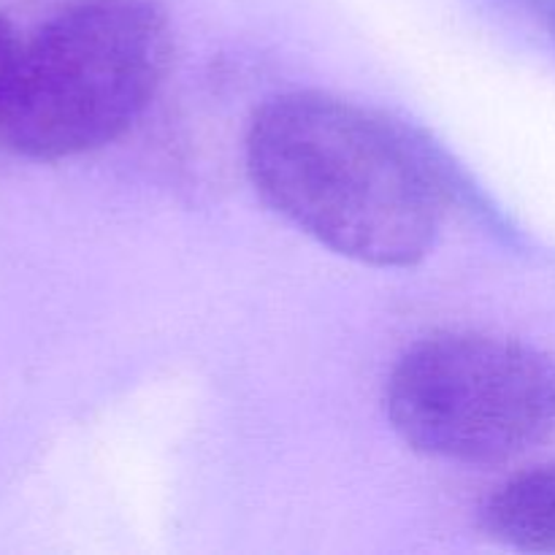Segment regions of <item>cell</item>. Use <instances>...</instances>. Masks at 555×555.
I'll return each instance as SVG.
<instances>
[{"instance_id": "8992f818", "label": "cell", "mask_w": 555, "mask_h": 555, "mask_svg": "<svg viewBox=\"0 0 555 555\" xmlns=\"http://www.w3.org/2000/svg\"><path fill=\"white\" fill-rule=\"evenodd\" d=\"M509 20L529 27L534 36L555 49V0H488Z\"/></svg>"}, {"instance_id": "7a4b0ae2", "label": "cell", "mask_w": 555, "mask_h": 555, "mask_svg": "<svg viewBox=\"0 0 555 555\" xmlns=\"http://www.w3.org/2000/svg\"><path fill=\"white\" fill-rule=\"evenodd\" d=\"M173 33L155 0H76L25 41L0 141L68 160L128 133L166 81Z\"/></svg>"}, {"instance_id": "277c9868", "label": "cell", "mask_w": 555, "mask_h": 555, "mask_svg": "<svg viewBox=\"0 0 555 555\" xmlns=\"http://www.w3.org/2000/svg\"><path fill=\"white\" fill-rule=\"evenodd\" d=\"M493 542L520 553H555V461L529 466L493 488L480 513Z\"/></svg>"}, {"instance_id": "3957f363", "label": "cell", "mask_w": 555, "mask_h": 555, "mask_svg": "<svg viewBox=\"0 0 555 555\" xmlns=\"http://www.w3.org/2000/svg\"><path fill=\"white\" fill-rule=\"evenodd\" d=\"M385 412L415 453L504 464L555 434V358L513 336H426L390 369Z\"/></svg>"}, {"instance_id": "5b68a950", "label": "cell", "mask_w": 555, "mask_h": 555, "mask_svg": "<svg viewBox=\"0 0 555 555\" xmlns=\"http://www.w3.org/2000/svg\"><path fill=\"white\" fill-rule=\"evenodd\" d=\"M22 47H25V38L16 33V27L5 16H0V133H3L11 101H14Z\"/></svg>"}, {"instance_id": "6da1fadb", "label": "cell", "mask_w": 555, "mask_h": 555, "mask_svg": "<svg viewBox=\"0 0 555 555\" xmlns=\"http://www.w3.org/2000/svg\"><path fill=\"white\" fill-rule=\"evenodd\" d=\"M255 193L341 258L406 269L442 231L450 171L385 114L318 90L269 98L244 141Z\"/></svg>"}]
</instances>
